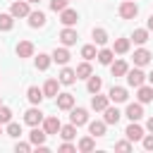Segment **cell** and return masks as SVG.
<instances>
[{
    "instance_id": "cell-1",
    "label": "cell",
    "mask_w": 153,
    "mask_h": 153,
    "mask_svg": "<svg viewBox=\"0 0 153 153\" xmlns=\"http://www.w3.org/2000/svg\"><path fill=\"white\" fill-rule=\"evenodd\" d=\"M124 76H127V84H129V86H134V88H139V86L146 81V74H143L139 67H134V69H127V74H124Z\"/></svg>"
},
{
    "instance_id": "cell-2",
    "label": "cell",
    "mask_w": 153,
    "mask_h": 153,
    "mask_svg": "<svg viewBox=\"0 0 153 153\" xmlns=\"http://www.w3.org/2000/svg\"><path fill=\"white\" fill-rule=\"evenodd\" d=\"M136 14H139V7H136L134 0H124V2L120 5V17H122V19H134Z\"/></svg>"
},
{
    "instance_id": "cell-3",
    "label": "cell",
    "mask_w": 153,
    "mask_h": 153,
    "mask_svg": "<svg viewBox=\"0 0 153 153\" xmlns=\"http://www.w3.org/2000/svg\"><path fill=\"white\" fill-rule=\"evenodd\" d=\"M69 120H72V124H74V127H81V124H86V122H88V112H86V108H72V115H69Z\"/></svg>"
},
{
    "instance_id": "cell-4",
    "label": "cell",
    "mask_w": 153,
    "mask_h": 153,
    "mask_svg": "<svg viewBox=\"0 0 153 153\" xmlns=\"http://www.w3.org/2000/svg\"><path fill=\"white\" fill-rule=\"evenodd\" d=\"M29 2L26 0H17V2H12V7H10V14L12 17H29Z\"/></svg>"
},
{
    "instance_id": "cell-5",
    "label": "cell",
    "mask_w": 153,
    "mask_h": 153,
    "mask_svg": "<svg viewBox=\"0 0 153 153\" xmlns=\"http://www.w3.org/2000/svg\"><path fill=\"white\" fill-rule=\"evenodd\" d=\"M131 122H139L141 117H143V103H129L127 105V112H124Z\"/></svg>"
},
{
    "instance_id": "cell-6",
    "label": "cell",
    "mask_w": 153,
    "mask_h": 153,
    "mask_svg": "<svg viewBox=\"0 0 153 153\" xmlns=\"http://www.w3.org/2000/svg\"><path fill=\"white\" fill-rule=\"evenodd\" d=\"M24 122H26V124H31V127H38V124L43 122V112H41L38 108H31V110H26V112H24Z\"/></svg>"
},
{
    "instance_id": "cell-7",
    "label": "cell",
    "mask_w": 153,
    "mask_h": 153,
    "mask_svg": "<svg viewBox=\"0 0 153 153\" xmlns=\"http://www.w3.org/2000/svg\"><path fill=\"white\" fill-rule=\"evenodd\" d=\"M76 38H79V33H76L72 26H65V29L60 31V41H62V45H74Z\"/></svg>"
},
{
    "instance_id": "cell-8",
    "label": "cell",
    "mask_w": 153,
    "mask_h": 153,
    "mask_svg": "<svg viewBox=\"0 0 153 153\" xmlns=\"http://www.w3.org/2000/svg\"><path fill=\"white\" fill-rule=\"evenodd\" d=\"M108 98H110L112 103H124V100L129 98V93H127V88H124V86H112V88H110V93H108Z\"/></svg>"
},
{
    "instance_id": "cell-9",
    "label": "cell",
    "mask_w": 153,
    "mask_h": 153,
    "mask_svg": "<svg viewBox=\"0 0 153 153\" xmlns=\"http://www.w3.org/2000/svg\"><path fill=\"white\" fill-rule=\"evenodd\" d=\"M60 22H62L65 26H74V24L79 22V14H76V10H67V7H65V10L60 12Z\"/></svg>"
},
{
    "instance_id": "cell-10",
    "label": "cell",
    "mask_w": 153,
    "mask_h": 153,
    "mask_svg": "<svg viewBox=\"0 0 153 153\" xmlns=\"http://www.w3.org/2000/svg\"><path fill=\"white\" fill-rule=\"evenodd\" d=\"M57 79H60V84H65V86H72L74 81H76V72L74 69H69V67H65L62 65V72L57 74Z\"/></svg>"
},
{
    "instance_id": "cell-11",
    "label": "cell",
    "mask_w": 153,
    "mask_h": 153,
    "mask_svg": "<svg viewBox=\"0 0 153 153\" xmlns=\"http://www.w3.org/2000/svg\"><path fill=\"white\" fill-rule=\"evenodd\" d=\"M120 117H122V112H120L117 108H110V105H108V108L103 110V122H105V124H117Z\"/></svg>"
},
{
    "instance_id": "cell-12",
    "label": "cell",
    "mask_w": 153,
    "mask_h": 153,
    "mask_svg": "<svg viewBox=\"0 0 153 153\" xmlns=\"http://www.w3.org/2000/svg\"><path fill=\"white\" fill-rule=\"evenodd\" d=\"M29 26H31V29H41V26H45V14H43L41 10L29 12Z\"/></svg>"
},
{
    "instance_id": "cell-13",
    "label": "cell",
    "mask_w": 153,
    "mask_h": 153,
    "mask_svg": "<svg viewBox=\"0 0 153 153\" xmlns=\"http://www.w3.org/2000/svg\"><path fill=\"white\" fill-rule=\"evenodd\" d=\"M50 57H53V62H57V65H67L72 55H69V50H67V45H65V48H55Z\"/></svg>"
},
{
    "instance_id": "cell-14",
    "label": "cell",
    "mask_w": 153,
    "mask_h": 153,
    "mask_svg": "<svg viewBox=\"0 0 153 153\" xmlns=\"http://www.w3.org/2000/svg\"><path fill=\"white\" fill-rule=\"evenodd\" d=\"M151 57H153V55H151L146 48H139V50H134V65H136V67H143V65H148V62H151Z\"/></svg>"
},
{
    "instance_id": "cell-15",
    "label": "cell",
    "mask_w": 153,
    "mask_h": 153,
    "mask_svg": "<svg viewBox=\"0 0 153 153\" xmlns=\"http://www.w3.org/2000/svg\"><path fill=\"white\" fill-rule=\"evenodd\" d=\"M55 98H57V108L60 110H72L74 108V96L72 93H57Z\"/></svg>"
},
{
    "instance_id": "cell-16",
    "label": "cell",
    "mask_w": 153,
    "mask_h": 153,
    "mask_svg": "<svg viewBox=\"0 0 153 153\" xmlns=\"http://www.w3.org/2000/svg\"><path fill=\"white\" fill-rule=\"evenodd\" d=\"M60 127H62V124H60L57 117H45V120H43V131H45L48 136H50V134H57Z\"/></svg>"
},
{
    "instance_id": "cell-17",
    "label": "cell",
    "mask_w": 153,
    "mask_h": 153,
    "mask_svg": "<svg viewBox=\"0 0 153 153\" xmlns=\"http://www.w3.org/2000/svg\"><path fill=\"white\" fill-rule=\"evenodd\" d=\"M124 134H127V139H129V141H141V139H143V129H141L136 122H131V124L124 129Z\"/></svg>"
},
{
    "instance_id": "cell-18",
    "label": "cell",
    "mask_w": 153,
    "mask_h": 153,
    "mask_svg": "<svg viewBox=\"0 0 153 153\" xmlns=\"http://www.w3.org/2000/svg\"><path fill=\"white\" fill-rule=\"evenodd\" d=\"M17 55L19 57H31L33 55V43L31 41H19L17 43Z\"/></svg>"
},
{
    "instance_id": "cell-19",
    "label": "cell",
    "mask_w": 153,
    "mask_h": 153,
    "mask_svg": "<svg viewBox=\"0 0 153 153\" xmlns=\"http://www.w3.org/2000/svg\"><path fill=\"white\" fill-rule=\"evenodd\" d=\"M57 91H60V79H48L43 86V96L53 98V96H57Z\"/></svg>"
},
{
    "instance_id": "cell-20",
    "label": "cell",
    "mask_w": 153,
    "mask_h": 153,
    "mask_svg": "<svg viewBox=\"0 0 153 153\" xmlns=\"http://www.w3.org/2000/svg\"><path fill=\"white\" fill-rule=\"evenodd\" d=\"M105 127H108V124H105L103 120H96V122L88 124V134H91L93 139H96V136H105Z\"/></svg>"
},
{
    "instance_id": "cell-21",
    "label": "cell",
    "mask_w": 153,
    "mask_h": 153,
    "mask_svg": "<svg viewBox=\"0 0 153 153\" xmlns=\"http://www.w3.org/2000/svg\"><path fill=\"white\" fill-rule=\"evenodd\" d=\"M129 45H131V41H129V38H115V43H112V53L124 55V53L129 50Z\"/></svg>"
},
{
    "instance_id": "cell-22",
    "label": "cell",
    "mask_w": 153,
    "mask_h": 153,
    "mask_svg": "<svg viewBox=\"0 0 153 153\" xmlns=\"http://www.w3.org/2000/svg\"><path fill=\"white\" fill-rule=\"evenodd\" d=\"M110 69H112V76H124L129 67H127L124 60H112V62H110Z\"/></svg>"
},
{
    "instance_id": "cell-23",
    "label": "cell",
    "mask_w": 153,
    "mask_h": 153,
    "mask_svg": "<svg viewBox=\"0 0 153 153\" xmlns=\"http://www.w3.org/2000/svg\"><path fill=\"white\" fill-rule=\"evenodd\" d=\"M26 98L33 103V105H38L45 96H43V88H38V86H29V91H26Z\"/></svg>"
},
{
    "instance_id": "cell-24",
    "label": "cell",
    "mask_w": 153,
    "mask_h": 153,
    "mask_svg": "<svg viewBox=\"0 0 153 153\" xmlns=\"http://www.w3.org/2000/svg\"><path fill=\"white\" fill-rule=\"evenodd\" d=\"M45 136H48V134H45L43 129L33 127V129H31V134H29V141H31L33 146H41V143H45Z\"/></svg>"
},
{
    "instance_id": "cell-25",
    "label": "cell",
    "mask_w": 153,
    "mask_h": 153,
    "mask_svg": "<svg viewBox=\"0 0 153 153\" xmlns=\"http://www.w3.org/2000/svg\"><path fill=\"white\" fill-rule=\"evenodd\" d=\"M136 98H139V103H151V100H153V86H143V84H141Z\"/></svg>"
},
{
    "instance_id": "cell-26",
    "label": "cell",
    "mask_w": 153,
    "mask_h": 153,
    "mask_svg": "<svg viewBox=\"0 0 153 153\" xmlns=\"http://www.w3.org/2000/svg\"><path fill=\"white\" fill-rule=\"evenodd\" d=\"M108 103H110L108 96H98V93H93V98H91V108H93V110H105Z\"/></svg>"
},
{
    "instance_id": "cell-27",
    "label": "cell",
    "mask_w": 153,
    "mask_h": 153,
    "mask_svg": "<svg viewBox=\"0 0 153 153\" xmlns=\"http://www.w3.org/2000/svg\"><path fill=\"white\" fill-rule=\"evenodd\" d=\"M129 41H134V43L143 45V43L148 41V29H134V33H131V38H129Z\"/></svg>"
},
{
    "instance_id": "cell-28",
    "label": "cell",
    "mask_w": 153,
    "mask_h": 153,
    "mask_svg": "<svg viewBox=\"0 0 153 153\" xmlns=\"http://www.w3.org/2000/svg\"><path fill=\"white\" fill-rule=\"evenodd\" d=\"M86 88H88V93H98L100 88H103V79L100 76H88V84H86Z\"/></svg>"
},
{
    "instance_id": "cell-29",
    "label": "cell",
    "mask_w": 153,
    "mask_h": 153,
    "mask_svg": "<svg viewBox=\"0 0 153 153\" xmlns=\"http://www.w3.org/2000/svg\"><path fill=\"white\" fill-rule=\"evenodd\" d=\"M57 134H60L65 141H72V139L76 136V127H74V124H65V127H60V131H57Z\"/></svg>"
},
{
    "instance_id": "cell-30",
    "label": "cell",
    "mask_w": 153,
    "mask_h": 153,
    "mask_svg": "<svg viewBox=\"0 0 153 153\" xmlns=\"http://www.w3.org/2000/svg\"><path fill=\"white\" fill-rule=\"evenodd\" d=\"M76 148H79L81 153H88V151H93V148H96V141H93V136H84V139L76 143Z\"/></svg>"
},
{
    "instance_id": "cell-31",
    "label": "cell",
    "mask_w": 153,
    "mask_h": 153,
    "mask_svg": "<svg viewBox=\"0 0 153 153\" xmlns=\"http://www.w3.org/2000/svg\"><path fill=\"white\" fill-rule=\"evenodd\" d=\"M50 62H53V57L50 55H45V53H38V57H36V69H48L50 67Z\"/></svg>"
},
{
    "instance_id": "cell-32",
    "label": "cell",
    "mask_w": 153,
    "mask_h": 153,
    "mask_svg": "<svg viewBox=\"0 0 153 153\" xmlns=\"http://www.w3.org/2000/svg\"><path fill=\"white\" fill-rule=\"evenodd\" d=\"M96 57H98V62H100V65H110V62L115 60V53H112V50H108V48H103Z\"/></svg>"
},
{
    "instance_id": "cell-33",
    "label": "cell",
    "mask_w": 153,
    "mask_h": 153,
    "mask_svg": "<svg viewBox=\"0 0 153 153\" xmlns=\"http://www.w3.org/2000/svg\"><path fill=\"white\" fill-rule=\"evenodd\" d=\"M74 72H76V79H88V76H91V65H88V60H86V62H81Z\"/></svg>"
},
{
    "instance_id": "cell-34",
    "label": "cell",
    "mask_w": 153,
    "mask_h": 153,
    "mask_svg": "<svg viewBox=\"0 0 153 153\" xmlns=\"http://www.w3.org/2000/svg\"><path fill=\"white\" fill-rule=\"evenodd\" d=\"M93 41H96L98 45H105V43H108V31H105V29H100V26H98V29H93Z\"/></svg>"
},
{
    "instance_id": "cell-35",
    "label": "cell",
    "mask_w": 153,
    "mask_h": 153,
    "mask_svg": "<svg viewBox=\"0 0 153 153\" xmlns=\"http://www.w3.org/2000/svg\"><path fill=\"white\" fill-rule=\"evenodd\" d=\"M14 26V17L12 14H0V31H10Z\"/></svg>"
},
{
    "instance_id": "cell-36",
    "label": "cell",
    "mask_w": 153,
    "mask_h": 153,
    "mask_svg": "<svg viewBox=\"0 0 153 153\" xmlns=\"http://www.w3.org/2000/svg\"><path fill=\"white\" fill-rule=\"evenodd\" d=\"M7 136H14V139L22 136V124H17V122L10 120V122H7Z\"/></svg>"
},
{
    "instance_id": "cell-37",
    "label": "cell",
    "mask_w": 153,
    "mask_h": 153,
    "mask_svg": "<svg viewBox=\"0 0 153 153\" xmlns=\"http://www.w3.org/2000/svg\"><path fill=\"white\" fill-rule=\"evenodd\" d=\"M96 55H98V53H96V45H84V48H81V57H84V60H93Z\"/></svg>"
},
{
    "instance_id": "cell-38",
    "label": "cell",
    "mask_w": 153,
    "mask_h": 153,
    "mask_svg": "<svg viewBox=\"0 0 153 153\" xmlns=\"http://www.w3.org/2000/svg\"><path fill=\"white\" fill-rule=\"evenodd\" d=\"M12 120V110L7 105H0V124H7Z\"/></svg>"
},
{
    "instance_id": "cell-39",
    "label": "cell",
    "mask_w": 153,
    "mask_h": 153,
    "mask_svg": "<svg viewBox=\"0 0 153 153\" xmlns=\"http://www.w3.org/2000/svg\"><path fill=\"white\" fill-rule=\"evenodd\" d=\"M67 2H69V0H50V10H53V12H62V10L67 7Z\"/></svg>"
},
{
    "instance_id": "cell-40",
    "label": "cell",
    "mask_w": 153,
    "mask_h": 153,
    "mask_svg": "<svg viewBox=\"0 0 153 153\" xmlns=\"http://www.w3.org/2000/svg\"><path fill=\"white\" fill-rule=\"evenodd\" d=\"M14 151H17V153H29V151H31V143H24V141H17V146H14Z\"/></svg>"
},
{
    "instance_id": "cell-41",
    "label": "cell",
    "mask_w": 153,
    "mask_h": 153,
    "mask_svg": "<svg viewBox=\"0 0 153 153\" xmlns=\"http://www.w3.org/2000/svg\"><path fill=\"white\" fill-rule=\"evenodd\" d=\"M60 153H74L76 151V146H72L69 141H65V143H60V148H57Z\"/></svg>"
},
{
    "instance_id": "cell-42",
    "label": "cell",
    "mask_w": 153,
    "mask_h": 153,
    "mask_svg": "<svg viewBox=\"0 0 153 153\" xmlns=\"http://www.w3.org/2000/svg\"><path fill=\"white\" fill-rule=\"evenodd\" d=\"M141 143H143V148H146V151H153V134L143 136V139H141Z\"/></svg>"
},
{
    "instance_id": "cell-43",
    "label": "cell",
    "mask_w": 153,
    "mask_h": 153,
    "mask_svg": "<svg viewBox=\"0 0 153 153\" xmlns=\"http://www.w3.org/2000/svg\"><path fill=\"white\" fill-rule=\"evenodd\" d=\"M115 148L122 151V153H127V151H131V143L129 141H120V143H115Z\"/></svg>"
},
{
    "instance_id": "cell-44",
    "label": "cell",
    "mask_w": 153,
    "mask_h": 153,
    "mask_svg": "<svg viewBox=\"0 0 153 153\" xmlns=\"http://www.w3.org/2000/svg\"><path fill=\"white\" fill-rule=\"evenodd\" d=\"M146 127H148V131H151V134H153V115H151V117H148V122H146Z\"/></svg>"
},
{
    "instance_id": "cell-45",
    "label": "cell",
    "mask_w": 153,
    "mask_h": 153,
    "mask_svg": "<svg viewBox=\"0 0 153 153\" xmlns=\"http://www.w3.org/2000/svg\"><path fill=\"white\" fill-rule=\"evenodd\" d=\"M146 26H148V31H153V14L148 17V22H146Z\"/></svg>"
},
{
    "instance_id": "cell-46",
    "label": "cell",
    "mask_w": 153,
    "mask_h": 153,
    "mask_svg": "<svg viewBox=\"0 0 153 153\" xmlns=\"http://www.w3.org/2000/svg\"><path fill=\"white\" fill-rule=\"evenodd\" d=\"M146 79H148V81H151V86H153V72H151V74H148Z\"/></svg>"
},
{
    "instance_id": "cell-47",
    "label": "cell",
    "mask_w": 153,
    "mask_h": 153,
    "mask_svg": "<svg viewBox=\"0 0 153 153\" xmlns=\"http://www.w3.org/2000/svg\"><path fill=\"white\" fill-rule=\"evenodd\" d=\"M26 2H41V0H26Z\"/></svg>"
},
{
    "instance_id": "cell-48",
    "label": "cell",
    "mask_w": 153,
    "mask_h": 153,
    "mask_svg": "<svg viewBox=\"0 0 153 153\" xmlns=\"http://www.w3.org/2000/svg\"><path fill=\"white\" fill-rule=\"evenodd\" d=\"M0 105H2V96H0Z\"/></svg>"
},
{
    "instance_id": "cell-49",
    "label": "cell",
    "mask_w": 153,
    "mask_h": 153,
    "mask_svg": "<svg viewBox=\"0 0 153 153\" xmlns=\"http://www.w3.org/2000/svg\"><path fill=\"white\" fill-rule=\"evenodd\" d=\"M0 134H2V127H0Z\"/></svg>"
}]
</instances>
